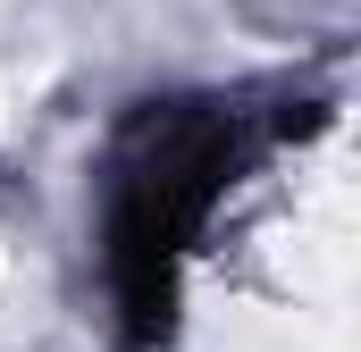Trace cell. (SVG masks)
Wrapping results in <instances>:
<instances>
[{
  "instance_id": "obj_1",
  "label": "cell",
  "mask_w": 361,
  "mask_h": 352,
  "mask_svg": "<svg viewBox=\"0 0 361 352\" xmlns=\"http://www.w3.org/2000/svg\"><path fill=\"white\" fill-rule=\"evenodd\" d=\"M0 126H8V76H0Z\"/></svg>"
},
{
  "instance_id": "obj_2",
  "label": "cell",
  "mask_w": 361,
  "mask_h": 352,
  "mask_svg": "<svg viewBox=\"0 0 361 352\" xmlns=\"http://www.w3.org/2000/svg\"><path fill=\"white\" fill-rule=\"evenodd\" d=\"M0 294H8V252H0Z\"/></svg>"
}]
</instances>
